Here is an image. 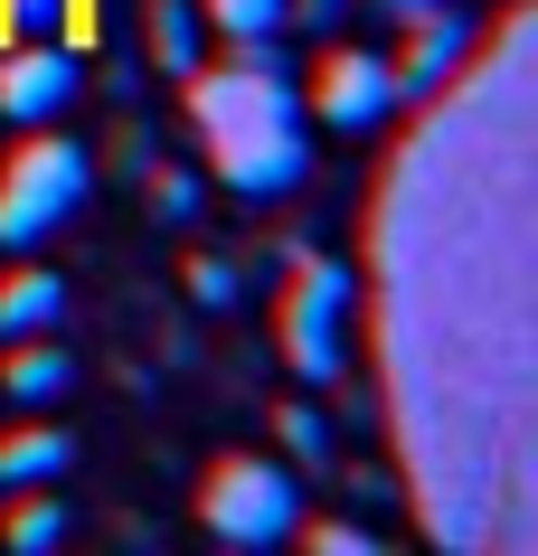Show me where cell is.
Segmentation results:
<instances>
[{
  "instance_id": "9a60e30c",
  "label": "cell",
  "mask_w": 538,
  "mask_h": 556,
  "mask_svg": "<svg viewBox=\"0 0 538 556\" xmlns=\"http://www.w3.org/2000/svg\"><path fill=\"white\" fill-rule=\"evenodd\" d=\"M189 293H199V302L217 312V302H237V293H246V274H237L227 255H199V264H189Z\"/></svg>"
},
{
  "instance_id": "8fae6325",
  "label": "cell",
  "mask_w": 538,
  "mask_h": 556,
  "mask_svg": "<svg viewBox=\"0 0 538 556\" xmlns=\"http://www.w3.org/2000/svg\"><path fill=\"white\" fill-rule=\"evenodd\" d=\"M151 48L171 76H189L199 66V0H151Z\"/></svg>"
},
{
  "instance_id": "9c48e42d",
  "label": "cell",
  "mask_w": 538,
  "mask_h": 556,
  "mask_svg": "<svg viewBox=\"0 0 538 556\" xmlns=\"http://www.w3.org/2000/svg\"><path fill=\"white\" fill-rule=\"evenodd\" d=\"M66 387H76V358L48 350V330L38 340H10V368H0V396L10 406H58Z\"/></svg>"
},
{
  "instance_id": "8992f818",
  "label": "cell",
  "mask_w": 538,
  "mask_h": 556,
  "mask_svg": "<svg viewBox=\"0 0 538 556\" xmlns=\"http://www.w3.org/2000/svg\"><path fill=\"white\" fill-rule=\"evenodd\" d=\"M66 104H76V48H10V58H0V123L38 132V123H58Z\"/></svg>"
},
{
  "instance_id": "277c9868",
  "label": "cell",
  "mask_w": 538,
  "mask_h": 556,
  "mask_svg": "<svg viewBox=\"0 0 538 556\" xmlns=\"http://www.w3.org/2000/svg\"><path fill=\"white\" fill-rule=\"evenodd\" d=\"M340 321H350V283H340V264L293 255V293H284V358H293L312 387L340 378Z\"/></svg>"
},
{
  "instance_id": "6da1fadb",
  "label": "cell",
  "mask_w": 538,
  "mask_h": 556,
  "mask_svg": "<svg viewBox=\"0 0 538 556\" xmlns=\"http://www.w3.org/2000/svg\"><path fill=\"white\" fill-rule=\"evenodd\" d=\"M189 123H199V142H209L217 179L237 199H284L302 179V161H312L293 76H284L274 38H237L227 66H189Z\"/></svg>"
},
{
  "instance_id": "30bf717a",
  "label": "cell",
  "mask_w": 538,
  "mask_h": 556,
  "mask_svg": "<svg viewBox=\"0 0 538 556\" xmlns=\"http://www.w3.org/2000/svg\"><path fill=\"white\" fill-rule=\"evenodd\" d=\"M58 471H76V434L66 425H29L0 443V491H48Z\"/></svg>"
},
{
  "instance_id": "ac0fdd59",
  "label": "cell",
  "mask_w": 538,
  "mask_h": 556,
  "mask_svg": "<svg viewBox=\"0 0 538 556\" xmlns=\"http://www.w3.org/2000/svg\"><path fill=\"white\" fill-rule=\"evenodd\" d=\"M368 10H378V20H397V29H406V20H435V10H463V0H368Z\"/></svg>"
},
{
  "instance_id": "7a4b0ae2",
  "label": "cell",
  "mask_w": 538,
  "mask_h": 556,
  "mask_svg": "<svg viewBox=\"0 0 538 556\" xmlns=\"http://www.w3.org/2000/svg\"><path fill=\"white\" fill-rule=\"evenodd\" d=\"M86 189H95L86 142H66V132L38 123V142L0 170V245H38V236H58L66 217L86 207Z\"/></svg>"
},
{
  "instance_id": "3957f363",
  "label": "cell",
  "mask_w": 538,
  "mask_h": 556,
  "mask_svg": "<svg viewBox=\"0 0 538 556\" xmlns=\"http://www.w3.org/2000/svg\"><path fill=\"white\" fill-rule=\"evenodd\" d=\"M199 519H209L217 547H284L302 528V481L284 463H255V453H237V463L209 471V491H199Z\"/></svg>"
},
{
  "instance_id": "4fadbf2b",
  "label": "cell",
  "mask_w": 538,
  "mask_h": 556,
  "mask_svg": "<svg viewBox=\"0 0 538 556\" xmlns=\"http://www.w3.org/2000/svg\"><path fill=\"white\" fill-rule=\"evenodd\" d=\"M199 10H209L227 38H274L284 29V0H199Z\"/></svg>"
},
{
  "instance_id": "5b68a950",
  "label": "cell",
  "mask_w": 538,
  "mask_h": 556,
  "mask_svg": "<svg viewBox=\"0 0 538 556\" xmlns=\"http://www.w3.org/2000/svg\"><path fill=\"white\" fill-rule=\"evenodd\" d=\"M397 104H406V94H397L388 48H330V66H322V123H340V132H378Z\"/></svg>"
},
{
  "instance_id": "ba28073f",
  "label": "cell",
  "mask_w": 538,
  "mask_h": 556,
  "mask_svg": "<svg viewBox=\"0 0 538 556\" xmlns=\"http://www.w3.org/2000/svg\"><path fill=\"white\" fill-rule=\"evenodd\" d=\"M58 321H66V283L38 274V264H20V274L0 283V350H10V340H38V330H58Z\"/></svg>"
},
{
  "instance_id": "e0dca14e",
  "label": "cell",
  "mask_w": 538,
  "mask_h": 556,
  "mask_svg": "<svg viewBox=\"0 0 538 556\" xmlns=\"http://www.w3.org/2000/svg\"><path fill=\"white\" fill-rule=\"evenodd\" d=\"M151 207H161V217H189V207H199V179H189V170H161V179H151Z\"/></svg>"
},
{
  "instance_id": "2e32d148",
  "label": "cell",
  "mask_w": 538,
  "mask_h": 556,
  "mask_svg": "<svg viewBox=\"0 0 538 556\" xmlns=\"http://www.w3.org/2000/svg\"><path fill=\"white\" fill-rule=\"evenodd\" d=\"M312 547H322V556H368L378 538H368L359 519H322V528H312Z\"/></svg>"
},
{
  "instance_id": "d6986e66",
  "label": "cell",
  "mask_w": 538,
  "mask_h": 556,
  "mask_svg": "<svg viewBox=\"0 0 538 556\" xmlns=\"http://www.w3.org/2000/svg\"><path fill=\"white\" fill-rule=\"evenodd\" d=\"M340 10H350V0H284V20H302V29H330Z\"/></svg>"
},
{
  "instance_id": "5bb4252c",
  "label": "cell",
  "mask_w": 538,
  "mask_h": 556,
  "mask_svg": "<svg viewBox=\"0 0 538 556\" xmlns=\"http://www.w3.org/2000/svg\"><path fill=\"white\" fill-rule=\"evenodd\" d=\"M284 453H293V463H312V471H322V463H330V425H322V415H312V406H284Z\"/></svg>"
},
{
  "instance_id": "52a82bcc",
  "label": "cell",
  "mask_w": 538,
  "mask_h": 556,
  "mask_svg": "<svg viewBox=\"0 0 538 556\" xmlns=\"http://www.w3.org/2000/svg\"><path fill=\"white\" fill-rule=\"evenodd\" d=\"M406 58H388L397 66V94H435L453 76V66L473 58V29H463V20H453V10H435V20H406Z\"/></svg>"
},
{
  "instance_id": "7c38bea8",
  "label": "cell",
  "mask_w": 538,
  "mask_h": 556,
  "mask_svg": "<svg viewBox=\"0 0 538 556\" xmlns=\"http://www.w3.org/2000/svg\"><path fill=\"white\" fill-rule=\"evenodd\" d=\"M58 538H66V500L20 491V509H10V547H20V556H48Z\"/></svg>"
}]
</instances>
